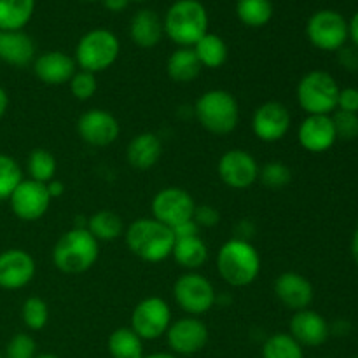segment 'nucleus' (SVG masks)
I'll list each match as a JSON object with an SVG mask.
<instances>
[{
  "mask_svg": "<svg viewBox=\"0 0 358 358\" xmlns=\"http://www.w3.org/2000/svg\"><path fill=\"white\" fill-rule=\"evenodd\" d=\"M124 238L129 252L150 264L164 261L173 252V231L152 217H142L129 224Z\"/></svg>",
  "mask_w": 358,
  "mask_h": 358,
  "instance_id": "nucleus-1",
  "label": "nucleus"
},
{
  "mask_svg": "<svg viewBox=\"0 0 358 358\" xmlns=\"http://www.w3.org/2000/svg\"><path fill=\"white\" fill-rule=\"evenodd\" d=\"M164 34L180 48H192L208 34V13L199 0H175L163 20Z\"/></svg>",
  "mask_w": 358,
  "mask_h": 358,
  "instance_id": "nucleus-2",
  "label": "nucleus"
},
{
  "mask_svg": "<svg viewBox=\"0 0 358 358\" xmlns=\"http://www.w3.org/2000/svg\"><path fill=\"white\" fill-rule=\"evenodd\" d=\"M217 271L231 287H247L261 273V255L250 241L231 238L217 254Z\"/></svg>",
  "mask_w": 358,
  "mask_h": 358,
  "instance_id": "nucleus-3",
  "label": "nucleus"
},
{
  "mask_svg": "<svg viewBox=\"0 0 358 358\" xmlns=\"http://www.w3.org/2000/svg\"><path fill=\"white\" fill-rule=\"evenodd\" d=\"M100 255V243L87 229L63 233L52 248V262L65 275H80L93 268Z\"/></svg>",
  "mask_w": 358,
  "mask_h": 358,
  "instance_id": "nucleus-4",
  "label": "nucleus"
},
{
  "mask_svg": "<svg viewBox=\"0 0 358 358\" xmlns=\"http://www.w3.org/2000/svg\"><path fill=\"white\" fill-rule=\"evenodd\" d=\"M199 124L213 135H227L240 122V105L236 96L226 90L205 91L194 105Z\"/></svg>",
  "mask_w": 358,
  "mask_h": 358,
  "instance_id": "nucleus-5",
  "label": "nucleus"
},
{
  "mask_svg": "<svg viewBox=\"0 0 358 358\" xmlns=\"http://www.w3.org/2000/svg\"><path fill=\"white\" fill-rule=\"evenodd\" d=\"M119 52H121V44L117 35L107 28H94L79 38L73 59L80 70L96 76L117 62Z\"/></svg>",
  "mask_w": 358,
  "mask_h": 358,
  "instance_id": "nucleus-6",
  "label": "nucleus"
},
{
  "mask_svg": "<svg viewBox=\"0 0 358 358\" xmlns=\"http://www.w3.org/2000/svg\"><path fill=\"white\" fill-rule=\"evenodd\" d=\"M339 86L324 70H311L297 84V101L308 115H331L338 110Z\"/></svg>",
  "mask_w": 358,
  "mask_h": 358,
  "instance_id": "nucleus-7",
  "label": "nucleus"
},
{
  "mask_svg": "<svg viewBox=\"0 0 358 358\" xmlns=\"http://www.w3.org/2000/svg\"><path fill=\"white\" fill-rule=\"evenodd\" d=\"M175 303L191 317L205 315L215 306L217 294L212 282L196 271L178 276L173 285Z\"/></svg>",
  "mask_w": 358,
  "mask_h": 358,
  "instance_id": "nucleus-8",
  "label": "nucleus"
},
{
  "mask_svg": "<svg viewBox=\"0 0 358 358\" xmlns=\"http://www.w3.org/2000/svg\"><path fill=\"white\" fill-rule=\"evenodd\" d=\"M308 41L320 51H339L348 41V21L332 9L317 10L306 23Z\"/></svg>",
  "mask_w": 358,
  "mask_h": 358,
  "instance_id": "nucleus-9",
  "label": "nucleus"
},
{
  "mask_svg": "<svg viewBox=\"0 0 358 358\" xmlns=\"http://www.w3.org/2000/svg\"><path fill=\"white\" fill-rule=\"evenodd\" d=\"M171 325V310L161 297H145L131 313V331L142 341H156L166 336Z\"/></svg>",
  "mask_w": 358,
  "mask_h": 358,
  "instance_id": "nucleus-10",
  "label": "nucleus"
},
{
  "mask_svg": "<svg viewBox=\"0 0 358 358\" xmlns=\"http://www.w3.org/2000/svg\"><path fill=\"white\" fill-rule=\"evenodd\" d=\"M152 219L173 229L178 224L191 220L196 203L192 196L182 187H164L152 198Z\"/></svg>",
  "mask_w": 358,
  "mask_h": 358,
  "instance_id": "nucleus-11",
  "label": "nucleus"
},
{
  "mask_svg": "<svg viewBox=\"0 0 358 358\" xmlns=\"http://www.w3.org/2000/svg\"><path fill=\"white\" fill-rule=\"evenodd\" d=\"M208 327L198 317L178 318L171 322L166 332L168 346L177 357L196 355L208 345Z\"/></svg>",
  "mask_w": 358,
  "mask_h": 358,
  "instance_id": "nucleus-12",
  "label": "nucleus"
},
{
  "mask_svg": "<svg viewBox=\"0 0 358 358\" xmlns=\"http://www.w3.org/2000/svg\"><path fill=\"white\" fill-rule=\"evenodd\" d=\"M259 170L261 166L255 157L243 149H231L224 152L217 166L220 180L231 189H240V191L248 189L259 180Z\"/></svg>",
  "mask_w": 358,
  "mask_h": 358,
  "instance_id": "nucleus-13",
  "label": "nucleus"
},
{
  "mask_svg": "<svg viewBox=\"0 0 358 358\" xmlns=\"http://www.w3.org/2000/svg\"><path fill=\"white\" fill-rule=\"evenodd\" d=\"M9 201L17 219L24 220V222H34L45 215L49 205H51V196H49L45 184L23 178L10 194Z\"/></svg>",
  "mask_w": 358,
  "mask_h": 358,
  "instance_id": "nucleus-14",
  "label": "nucleus"
},
{
  "mask_svg": "<svg viewBox=\"0 0 358 358\" xmlns=\"http://www.w3.org/2000/svg\"><path fill=\"white\" fill-rule=\"evenodd\" d=\"M292 115L280 101H266L259 105L252 117V129L261 142H280L289 133Z\"/></svg>",
  "mask_w": 358,
  "mask_h": 358,
  "instance_id": "nucleus-15",
  "label": "nucleus"
},
{
  "mask_svg": "<svg viewBox=\"0 0 358 358\" xmlns=\"http://www.w3.org/2000/svg\"><path fill=\"white\" fill-rule=\"evenodd\" d=\"M77 133L86 143L93 147L112 145L119 138V121L103 108L86 110L77 121Z\"/></svg>",
  "mask_w": 358,
  "mask_h": 358,
  "instance_id": "nucleus-16",
  "label": "nucleus"
},
{
  "mask_svg": "<svg viewBox=\"0 0 358 358\" xmlns=\"http://www.w3.org/2000/svg\"><path fill=\"white\" fill-rule=\"evenodd\" d=\"M35 261L27 250L9 248L0 254V289L17 290L27 287L35 276Z\"/></svg>",
  "mask_w": 358,
  "mask_h": 358,
  "instance_id": "nucleus-17",
  "label": "nucleus"
},
{
  "mask_svg": "<svg viewBox=\"0 0 358 358\" xmlns=\"http://www.w3.org/2000/svg\"><path fill=\"white\" fill-rule=\"evenodd\" d=\"M275 296L280 303L292 311L308 310L313 303L315 290L310 280L296 271H285L275 280Z\"/></svg>",
  "mask_w": 358,
  "mask_h": 358,
  "instance_id": "nucleus-18",
  "label": "nucleus"
},
{
  "mask_svg": "<svg viewBox=\"0 0 358 358\" xmlns=\"http://www.w3.org/2000/svg\"><path fill=\"white\" fill-rule=\"evenodd\" d=\"M297 140L308 152L320 154L331 149L338 142L331 115H308L297 129Z\"/></svg>",
  "mask_w": 358,
  "mask_h": 358,
  "instance_id": "nucleus-19",
  "label": "nucleus"
},
{
  "mask_svg": "<svg viewBox=\"0 0 358 358\" xmlns=\"http://www.w3.org/2000/svg\"><path fill=\"white\" fill-rule=\"evenodd\" d=\"M34 73L41 83L48 86H62L70 83L77 72V63L72 56L63 51H45L31 63Z\"/></svg>",
  "mask_w": 358,
  "mask_h": 358,
  "instance_id": "nucleus-20",
  "label": "nucleus"
},
{
  "mask_svg": "<svg viewBox=\"0 0 358 358\" xmlns=\"http://www.w3.org/2000/svg\"><path fill=\"white\" fill-rule=\"evenodd\" d=\"M290 336L299 343L301 346L317 348L322 346L331 336V327L327 320L320 313L313 310H301L294 313L290 318Z\"/></svg>",
  "mask_w": 358,
  "mask_h": 358,
  "instance_id": "nucleus-21",
  "label": "nucleus"
},
{
  "mask_svg": "<svg viewBox=\"0 0 358 358\" xmlns=\"http://www.w3.org/2000/svg\"><path fill=\"white\" fill-rule=\"evenodd\" d=\"M37 58L35 42L24 30H0V62L10 66L31 65Z\"/></svg>",
  "mask_w": 358,
  "mask_h": 358,
  "instance_id": "nucleus-22",
  "label": "nucleus"
},
{
  "mask_svg": "<svg viewBox=\"0 0 358 358\" xmlns=\"http://www.w3.org/2000/svg\"><path fill=\"white\" fill-rule=\"evenodd\" d=\"M163 154V143L156 133H140L133 136L131 142L126 149V157H128L129 166L138 171H147L157 164Z\"/></svg>",
  "mask_w": 358,
  "mask_h": 358,
  "instance_id": "nucleus-23",
  "label": "nucleus"
},
{
  "mask_svg": "<svg viewBox=\"0 0 358 358\" xmlns=\"http://www.w3.org/2000/svg\"><path fill=\"white\" fill-rule=\"evenodd\" d=\"M164 35L163 20L152 9H142L133 14L129 23V37L142 49L156 48Z\"/></svg>",
  "mask_w": 358,
  "mask_h": 358,
  "instance_id": "nucleus-24",
  "label": "nucleus"
},
{
  "mask_svg": "<svg viewBox=\"0 0 358 358\" xmlns=\"http://www.w3.org/2000/svg\"><path fill=\"white\" fill-rule=\"evenodd\" d=\"M201 63L192 48H178L170 55L166 63V72L171 80L178 84H187L198 79L201 73Z\"/></svg>",
  "mask_w": 358,
  "mask_h": 358,
  "instance_id": "nucleus-25",
  "label": "nucleus"
},
{
  "mask_svg": "<svg viewBox=\"0 0 358 358\" xmlns=\"http://www.w3.org/2000/svg\"><path fill=\"white\" fill-rule=\"evenodd\" d=\"M171 255L180 268L187 269V271H196L208 261V247L201 240V236L182 238V240H175Z\"/></svg>",
  "mask_w": 358,
  "mask_h": 358,
  "instance_id": "nucleus-26",
  "label": "nucleus"
},
{
  "mask_svg": "<svg viewBox=\"0 0 358 358\" xmlns=\"http://www.w3.org/2000/svg\"><path fill=\"white\" fill-rule=\"evenodd\" d=\"M35 13V0H0V30H23Z\"/></svg>",
  "mask_w": 358,
  "mask_h": 358,
  "instance_id": "nucleus-27",
  "label": "nucleus"
},
{
  "mask_svg": "<svg viewBox=\"0 0 358 358\" xmlns=\"http://www.w3.org/2000/svg\"><path fill=\"white\" fill-rule=\"evenodd\" d=\"M192 49H194L201 66H206V69H220L226 63L227 55H229L226 41L217 34H210V31L203 35L192 45Z\"/></svg>",
  "mask_w": 358,
  "mask_h": 358,
  "instance_id": "nucleus-28",
  "label": "nucleus"
},
{
  "mask_svg": "<svg viewBox=\"0 0 358 358\" xmlns=\"http://www.w3.org/2000/svg\"><path fill=\"white\" fill-rule=\"evenodd\" d=\"M87 231L96 238V241H115L124 233L122 219L112 210H100L87 219Z\"/></svg>",
  "mask_w": 358,
  "mask_h": 358,
  "instance_id": "nucleus-29",
  "label": "nucleus"
},
{
  "mask_svg": "<svg viewBox=\"0 0 358 358\" xmlns=\"http://www.w3.org/2000/svg\"><path fill=\"white\" fill-rule=\"evenodd\" d=\"M108 353L112 358H143V341L131 327H119L108 336Z\"/></svg>",
  "mask_w": 358,
  "mask_h": 358,
  "instance_id": "nucleus-30",
  "label": "nucleus"
},
{
  "mask_svg": "<svg viewBox=\"0 0 358 358\" xmlns=\"http://www.w3.org/2000/svg\"><path fill=\"white\" fill-rule=\"evenodd\" d=\"M275 14L271 0H238L236 16L245 27L262 28L271 21Z\"/></svg>",
  "mask_w": 358,
  "mask_h": 358,
  "instance_id": "nucleus-31",
  "label": "nucleus"
},
{
  "mask_svg": "<svg viewBox=\"0 0 358 358\" xmlns=\"http://www.w3.org/2000/svg\"><path fill=\"white\" fill-rule=\"evenodd\" d=\"M262 358H304V350L290 334L276 332L262 345Z\"/></svg>",
  "mask_w": 358,
  "mask_h": 358,
  "instance_id": "nucleus-32",
  "label": "nucleus"
},
{
  "mask_svg": "<svg viewBox=\"0 0 358 358\" xmlns=\"http://www.w3.org/2000/svg\"><path fill=\"white\" fill-rule=\"evenodd\" d=\"M27 170L30 180L48 184L56 175V157L48 149H34L28 156Z\"/></svg>",
  "mask_w": 358,
  "mask_h": 358,
  "instance_id": "nucleus-33",
  "label": "nucleus"
},
{
  "mask_svg": "<svg viewBox=\"0 0 358 358\" xmlns=\"http://www.w3.org/2000/svg\"><path fill=\"white\" fill-rule=\"evenodd\" d=\"M23 180V170L14 157L0 152V201L9 199Z\"/></svg>",
  "mask_w": 358,
  "mask_h": 358,
  "instance_id": "nucleus-34",
  "label": "nucleus"
},
{
  "mask_svg": "<svg viewBox=\"0 0 358 358\" xmlns=\"http://www.w3.org/2000/svg\"><path fill=\"white\" fill-rule=\"evenodd\" d=\"M21 318L30 331H42L49 320L48 303L41 297H28L21 308Z\"/></svg>",
  "mask_w": 358,
  "mask_h": 358,
  "instance_id": "nucleus-35",
  "label": "nucleus"
},
{
  "mask_svg": "<svg viewBox=\"0 0 358 358\" xmlns=\"http://www.w3.org/2000/svg\"><path fill=\"white\" fill-rule=\"evenodd\" d=\"M259 180L269 189H282L292 180V171L282 161H269L259 170Z\"/></svg>",
  "mask_w": 358,
  "mask_h": 358,
  "instance_id": "nucleus-36",
  "label": "nucleus"
},
{
  "mask_svg": "<svg viewBox=\"0 0 358 358\" xmlns=\"http://www.w3.org/2000/svg\"><path fill=\"white\" fill-rule=\"evenodd\" d=\"M70 93L73 94L76 100L86 101L90 100L91 96H94L98 90V80L96 76L91 72H86V70H77L73 73V77L70 79Z\"/></svg>",
  "mask_w": 358,
  "mask_h": 358,
  "instance_id": "nucleus-37",
  "label": "nucleus"
},
{
  "mask_svg": "<svg viewBox=\"0 0 358 358\" xmlns=\"http://www.w3.org/2000/svg\"><path fill=\"white\" fill-rule=\"evenodd\" d=\"M37 357V343L30 334H14L6 346L3 358H35Z\"/></svg>",
  "mask_w": 358,
  "mask_h": 358,
  "instance_id": "nucleus-38",
  "label": "nucleus"
},
{
  "mask_svg": "<svg viewBox=\"0 0 358 358\" xmlns=\"http://www.w3.org/2000/svg\"><path fill=\"white\" fill-rule=\"evenodd\" d=\"M334 122L336 136L338 140H355L358 136V114L352 112L336 110L334 115H331Z\"/></svg>",
  "mask_w": 358,
  "mask_h": 358,
  "instance_id": "nucleus-39",
  "label": "nucleus"
},
{
  "mask_svg": "<svg viewBox=\"0 0 358 358\" xmlns=\"http://www.w3.org/2000/svg\"><path fill=\"white\" fill-rule=\"evenodd\" d=\"M192 220L199 226V229H212L220 222V213L215 206L212 205H201L196 206Z\"/></svg>",
  "mask_w": 358,
  "mask_h": 358,
  "instance_id": "nucleus-40",
  "label": "nucleus"
},
{
  "mask_svg": "<svg viewBox=\"0 0 358 358\" xmlns=\"http://www.w3.org/2000/svg\"><path fill=\"white\" fill-rule=\"evenodd\" d=\"M338 108L339 110L352 112V114H358V90L357 87H345V90H339Z\"/></svg>",
  "mask_w": 358,
  "mask_h": 358,
  "instance_id": "nucleus-41",
  "label": "nucleus"
},
{
  "mask_svg": "<svg viewBox=\"0 0 358 358\" xmlns=\"http://www.w3.org/2000/svg\"><path fill=\"white\" fill-rule=\"evenodd\" d=\"M173 236L175 240H182V238H192V236H199V226L194 222V220H185V222L178 224L175 226L173 229Z\"/></svg>",
  "mask_w": 358,
  "mask_h": 358,
  "instance_id": "nucleus-42",
  "label": "nucleus"
},
{
  "mask_svg": "<svg viewBox=\"0 0 358 358\" xmlns=\"http://www.w3.org/2000/svg\"><path fill=\"white\" fill-rule=\"evenodd\" d=\"M338 52H339V63H341L346 70H357L358 69V51L357 49L341 48Z\"/></svg>",
  "mask_w": 358,
  "mask_h": 358,
  "instance_id": "nucleus-43",
  "label": "nucleus"
},
{
  "mask_svg": "<svg viewBox=\"0 0 358 358\" xmlns=\"http://www.w3.org/2000/svg\"><path fill=\"white\" fill-rule=\"evenodd\" d=\"M254 233H255L254 224H252L250 220H241V222L238 224V227H236V234H238V236H234V238H238V240L250 241L252 234H254Z\"/></svg>",
  "mask_w": 358,
  "mask_h": 358,
  "instance_id": "nucleus-44",
  "label": "nucleus"
},
{
  "mask_svg": "<svg viewBox=\"0 0 358 358\" xmlns=\"http://www.w3.org/2000/svg\"><path fill=\"white\" fill-rule=\"evenodd\" d=\"M45 187H48V192H49V196H51V199L59 198V196L65 192V184H63L62 180H56V178H52L51 182H48V184H45Z\"/></svg>",
  "mask_w": 358,
  "mask_h": 358,
  "instance_id": "nucleus-45",
  "label": "nucleus"
},
{
  "mask_svg": "<svg viewBox=\"0 0 358 358\" xmlns=\"http://www.w3.org/2000/svg\"><path fill=\"white\" fill-rule=\"evenodd\" d=\"M101 3L105 6V9L112 10V13H121L128 7L129 0H101Z\"/></svg>",
  "mask_w": 358,
  "mask_h": 358,
  "instance_id": "nucleus-46",
  "label": "nucleus"
},
{
  "mask_svg": "<svg viewBox=\"0 0 358 358\" xmlns=\"http://www.w3.org/2000/svg\"><path fill=\"white\" fill-rule=\"evenodd\" d=\"M348 38H352L353 45L358 48V10L353 14L352 20L348 21Z\"/></svg>",
  "mask_w": 358,
  "mask_h": 358,
  "instance_id": "nucleus-47",
  "label": "nucleus"
},
{
  "mask_svg": "<svg viewBox=\"0 0 358 358\" xmlns=\"http://www.w3.org/2000/svg\"><path fill=\"white\" fill-rule=\"evenodd\" d=\"M331 327V334L336 336H346L350 331V324L346 320H338L334 325H329Z\"/></svg>",
  "mask_w": 358,
  "mask_h": 358,
  "instance_id": "nucleus-48",
  "label": "nucleus"
},
{
  "mask_svg": "<svg viewBox=\"0 0 358 358\" xmlns=\"http://www.w3.org/2000/svg\"><path fill=\"white\" fill-rule=\"evenodd\" d=\"M7 107H9V94H7V91L3 87H0V121L6 115Z\"/></svg>",
  "mask_w": 358,
  "mask_h": 358,
  "instance_id": "nucleus-49",
  "label": "nucleus"
},
{
  "mask_svg": "<svg viewBox=\"0 0 358 358\" xmlns=\"http://www.w3.org/2000/svg\"><path fill=\"white\" fill-rule=\"evenodd\" d=\"M352 255L358 264V229L355 231V234H353V240H352Z\"/></svg>",
  "mask_w": 358,
  "mask_h": 358,
  "instance_id": "nucleus-50",
  "label": "nucleus"
},
{
  "mask_svg": "<svg viewBox=\"0 0 358 358\" xmlns=\"http://www.w3.org/2000/svg\"><path fill=\"white\" fill-rule=\"evenodd\" d=\"M143 358H180L173 353H164V352H157V353H150V355H145Z\"/></svg>",
  "mask_w": 358,
  "mask_h": 358,
  "instance_id": "nucleus-51",
  "label": "nucleus"
},
{
  "mask_svg": "<svg viewBox=\"0 0 358 358\" xmlns=\"http://www.w3.org/2000/svg\"><path fill=\"white\" fill-rule=\"evenodd\" d=\"M35 358H59V357L55 355V353H37V357Z\"/></svg>",
  "mask_w": 358,
  "mask_h": 358,
  "instance_id": "nucleus-52",
  "label": "nucleus"
},
{
  "mask_svg": "<svg viewBox=\"0 0 358 358\" xmlns=\"http://www.w3.org/2000/svg\"><path fill=\"white\" fill-rule=\"evenodd\" d=\"M84 2H101V0H84Z\"/></svg>",
  "mask_w": 358,
  "mask_h": 358,
  "instance_id": "nucleus-53",
  "label": "nucleus"
},
{
  "mask_svg": "<svg viewBox=\"0 0 358 358\" xmlns=\"http://www.w3.org/2000/svg\"><path fill=\"white\" fill-rule=\"evenodd\" d=\"M129 2H145V0H129Z\"/></svg>",
  "mask_w": 358,
  "mask_h": 358,
  "instance_id": "nucleus-54",
  "label": "nucleus"
},
{
  "mask_svg": "<svg viewBox=\"0 0 358 358\" xmlns=\"http://www.w3.org/2000/svg\"><path fill=\"white\" fill-rule=\"evenodd\" d=\"M0 358H3V355H2V353H0Z\"/></svg>",
  "mask_w": 358,
  "mask_h": 358,
  "instance_id": "nucleus-55",
  "label": "nucleus"
},
{
  "mask_svg": "<svg viewBox=\"0 0 358 358\" xmlns=\"http://www.w3.org/2000/svg\"><path fill=\"white\" fill-rule=\"evenodd\" d=\"M318 358H327V357H318Z\"/></svg>",
  "mask_w": 358,
  "mask_h": 358,
  "instance_id": "nucleus-56",
  "label": "nucleus"
},
{
  "mask_svg": "<svg viewBox=\"0 0 358 358\" xmlns=\"http://www.w3.org/2000/svg\"><path fill=\"white\" fill-rule=\"evenodd\" d=\"M353 358H358V357H353Z\"/></svg>",
  "mask_w": 358,
  "mask_h": 358,
  "instance_id": "nucleus-57",
  "label": "nucleus"
}]
</instances>
